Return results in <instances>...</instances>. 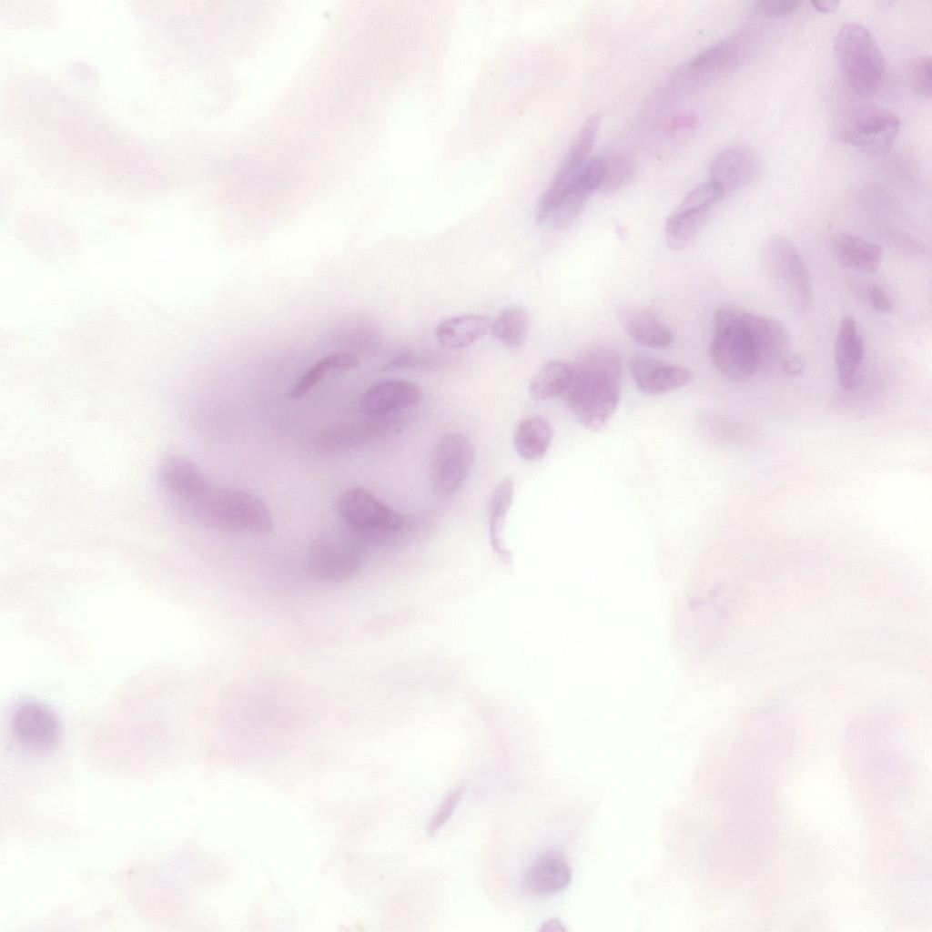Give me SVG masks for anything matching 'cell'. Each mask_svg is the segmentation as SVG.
I'll list each match as a JSON object with an SVG mask.
<instances>
[{"label":"cell","instance_id":"cell-1","mask_svg":"<svg viewBox=\"0 0 932 932\" xmlns=\"http://www.w3.org/2000/svg\"><path fill=\"white\" fill-rule=\"evenodd\" d=\"M571 368L572 380L566 390L568 408L583 428L602 431L620 401L621 358L610 348L593 347L580 354Z\"/></svg>","mask_w":932,"mask_h":932},{"label":"cell","instance_id":"cell-2","mask_svg":"<svg viewBox=\"0 0 932 932\" xmlns=\"http://www.w3.org/2000/svg\"><path fill=\"white\" fill-rule=\"evenodd\" d=\"M177 517L223 531L269 532L270 511L258 496L240 489L212 488L182 509Z\"/></svg>","mask_w":932,"mask_h":932},{"label":"cell","instance_id":"cell-3","mask_svg":"<svg viewBox=\"0 0 932 932\" xmlns=\"http://www.w3.org/2000/svg\"><path fill=\"white\" fill-rule=\"evenodd\" d=\"M834 50L841 74L849 87L860 96L876 93L885 74L882 52L869 31L847 23L837 32Z\"/></svg>","mask_w":932,"mask_h":932},{"label":"cell","instance_id":"cell-4","mask_svg":"<svg viewBox=\"0 0 932 932\" xmlns=\"http://www.w3.org/2000/svg\"><path fill=\"white\" fill-rule=\"evenodd\" d=\"M746 313L734 306H723L714 315L710 356L717 370L732 380H745L758 369Z\"/></svg>","mask_w":932,"mask_h":932},{"label":"cell","instance_id":"cell-5","mask_svg":"<svg viewBox=\"0 0 932 932\" xmlns=\"http://www.w3.org/2000/svg\"><path fill=\"white\" fill-rule=\"evenodd\" d=\"M762 260L769 279L787 306L800 312L812 300V286L805 264L793 242L782 235L770 237L762 248Z\"/></svg>","mask_w":932,"mask_h":932},{"label":"cell","instance_id":"cell-6","mask_svg":"<svg viewBox=\"0 0 932 932\" xmlns=\"http://www.w3.org/2000/svg\"><path fill=\"white\" fill-rule=\"evenodd\" d=\"M900 128L897 115L885 107L862 104L847 108L836 124L839 140L866 154H886L895 142Z\"/></svg>","mask_w":932,"mask_h":932},{"label":"cell","instance_id":"cell-7","mask_svg":"<svg viewBox=\"0 0 932 932\" xmlns=\"http://www.w3.org/2000/svg\"><path fill=\"white\" fill-rule=\"evenodd\" d=\"M602 119L600 113L592 114L582 124L553 177L539 198L534 219L543 223L575 182L582 168L591 158V152Z\"/></svg>","mask_w":932,"mask_h":932},{"label":"cell","instance_id":"cell-8","mask_svg":"<svg viewBox=\"0 0 932 932\" xmlns=\"http://www.w3.org/2000/svg\"><path fill=\"white\" fill-rule=\"evenodd\" d=\"M475 461L472 441L459 432L443 434L436 442L431 461V483L439 495L457 491L469 476Z\"/></svg>","mask_w":932,"mask_h":932},{"label":"cell","instance_id":"cell-9","mask_svg":"<svg viewBox=\"0 0 932 932\" xmlns=\"http://www.w3.org/2000/svg\"><path fill=\"white\" fill-rule=\"evenodd\" d=\"M723 198L721 190L711 181L690 191L665 222L668 246L681 249L689 245L706 222L712 208Z\"/></svg>","mask_w":932,"mask_h":932},{"label":"cell","instance_id":"cell-10","mask_svg":"<svg viewBox=\"0 0 932 932\" xmlns=\"http://www.w3.org/2000/svg\"><path fill=\"white\" fill-rule=\"evenodd\" d=\"M11 730L15 741L35 754L54 750L61 737L57 717L37 702H24L16 706L11 717Z\"/></svg>","mask_w":932,"mask_h":932},{"label":"cell","instance_id":"cell-11","mask_svg":"<svg viewBox=\"0 0 932 932\" xmlns=\"http://www.w3.org/2000/svg\"><path fill=\"white\" fill-rule=\"evenodd\" d=\"M749 48L746 35L730 36L698 54L677 77L691 85L707 83L734 71L745 60Z\"/></svg>","mask_w":932,"mask_h":932},{"label":"cell","instance_id":"cell-12","mask_svg":"<svg viewBox=\"0 0 932 932\" xmlns=\"http://www.w3.org/2000/svg\"><path fill=\"white\" fill-rule=\"evenodd\" d=\"M338 512L346 523L358 531L391 532L403 525L398 512L361 488L344 493L338 502Z\"/></svg>","mask_w":932,"mask_h":932},{"label":"cell","instance_id":"cell-13","mask_svg":"<svg viewBox=\"0 0 932 932\" xmlns=\"http://www.w3.org/2000/svg\"><path fill=\"white\" fill-rule=\"evenodd\" d=\"M361 563L359 551L330 539L316 541L310 548L308 567L310 574L325 582H341L354 576Z\"/></svg>","mask_w":932,"mask_h":932},{"label":"cell","instance_id":"cell-14","mask_svg":"<svg viewBox=\"0 0 932 932\" xmlns=\"http://www.w3.org/2000/svg\"><path fill=\"white\" fill-rule=\"evenodd\" d=\"M760 168V160L755 151L745 146H732L722 149L712 159L709 181L725 196L755 180Z\"/></svg>","mask_w":932,"mask_h":932},{"label":"cell","instance_id":"cell-15","mask_svg":"<svg viewBox=\"0 0 932 932\" xmlns=\"http://www.w3.org/2000/svg\"><path fill=\"white\" fill-rule=\"evenodd\" d=\"M637 388L644 394L657 395L688 385L693 375L689 370L665 364L647 356H635L629 363Z\"/></svg>","mask_w":932,"mask_h":932},{"label":"cell","instance_id":"cell-16","mask_svg":"<svg viewBox=\"0 0 932 932\" xmlns=\"http://www.w3.org/2000/svg\"><path fill=\"white\" fill-rule=\"evenodd\" d=\"M604 175L603 158L591 157L582 168L575 182L551 214L557 230L568 228L576 219L589 196L600 188Z\"/></svg>","mask_w":932,"mask_h":932},{"label":"cell","instance_id":"cell-17","mask_svg":"<svg viewBox=\"0 0 932 932\" xmlns=\"http://www.w3.org/2000/svg\"><path fill=\"white\" fill-rule=\"evenodd\" d=\"M747 326L754 342L758 369L780 363L789 355L790 337L778 320L746 313Z\"/></svg>","mask_w":932,"mask_h":932},{"label":"cell","instance_id":"cell-18","mask_svg":"<svg viewBox=\"0 0 932 932\" xmlns=\"http://www.w3.org/2000/svg\"><path fill=\"white\" fill-rule=\"evenodd\" d=\"M421 397L414 383L404 380H384L369 388L360 401L361 410L370 417L416 405Z\"/></svg>","mask_w":932,"mask_h":932},{"label":"cell","instance_id":"cell-19","mask_svg":"<svg viewBox=\"0 0 932 932\" xmlns=\"http://www.w3.org/2000/svg\"><path fill=\"white\" fill-rule=\"evenodd\" d=\"M571 876V869L564 856L552 848L533 859L524 872L522 882L529 892L544 896L566 887Z\"/></svg>","mask_w":932,"mask_h":932},{"label":"cell","instance_id":"cell-20","mask_svg":"<svg viewBox=\"0 0 932 932\" xmlns=\"http://www.w3.org/2000/svg\"><path fill=\"white\" fill-rule=\"evenodd\" d=\"M864 353V343L854 319L843 317L835 345L838 380L843 390H850L856 387Z\"/></svg>","mask_w":932,"mask_h":932},{"label":"cell","instance_id":"cell-21","mask_svg":"<svg viewBox=\"0 0 932 932\" xmlns=\"http://www.w3.org/2000/svg\"><path fill=\"white\" fill-rule=\"evenodd\" d=\"M618 319L629 337L642 346L665 349L673 342L670 330L646 309L623 305L618 309Z\"/></svg>","mask_w":932,"mask_h":932},{"label":"cell","instance_id":"cell-22","mask_svg":"<svg viewBox=\"0 0 932 932\" xmlns=\"http://www.w3.org/2000/svg\"><path fill=\"white\" fill-rule=\"evenodd\" d=\"M384 429V421L378 419L348 423L320 432L314 443L321 451H343L362 445L380 435Z\"/></svg>","mask_w":932,"mask_h":932},{"label":"cell","instance_id":"cell-23","mask_svg":"<svg viewBox=\"0 0 932 932\" xmlns=\"http://www.w3.org/2000/svg\"><path fill=\"white\" fill-rule=\"evenodd\" d=\"M489 329V319L480 314H461L447 318L436 328V338L441 345L460 350L482 338Z\"/></svg>","mask_w":932,"mask_h":932},{"label":"cell","instance_id":"cell-24","mask_svg":"<svg viewBox=\"0 0 932 932\" xmlns=\"http://www.w3.org/2000/svg\"><path fill=\"white\" fill-rule=\"evenodd\" d=\"M553 438L550 421L540 415L522 420L514 431L513 443L519 456L526 461H538L547 453Z\"/></svg>","mask_w":932,"mask_h":932},{"label":"cell","instance_id":"cell-25","mask_svg":"<svg viewBox=\"0 0 932 932\" xmlns=\"http://www.w3.org/2000/svg\"><path fill=\"white\" fill-rule=\"evenodd\" d=\"M835 252L844 267L866 274L875 273L882 258V249L878 245L847 233L837 237Z\"/></svg>","mask_w":932,"mask_h":932},{"label":"cell","instance_id":"cell-26","mask_svg":"<svg viewBox=\"0 0 932 932\" xmlns=\"http://www.w3.org/2000/svg\"><path fill=\"white\" fill-rule=\"evenodd\" d=\"M514 491L513 479L507 476L495 487L490 499L488 522L491 542L494 549L501 554H506L502 532L513 501Z\"/></svg>","mask_w":932,"mask_h":932},{"label":"cell","instance_id":"cell-27","mask_svg":"<svg viewBox=\"0 0 932 932\" xmlns=\"http://www.w3.org/2000/svg\"><path fill=\"white\" fill-rule=\"evenodd\" d=\"M572 380V368L568 364L551 360L532 378L529 393L535 400H547L566 392Z\"/></svg>","mask_w":932,"mask_h":932},{"label":"cell","instance_id":"cell-28","mask_svg":"<svg viewBox=\"0 0 932 932\" xmlns=\"http://www.w3.org/2000/svg\"><path fill=\"white\" fill-rule=\"evenodd\" d=\"M530 327L527 311L521 307H511L501 311L494 319L491 331L504 346L516 349L524 342Z\"/></svg>","mask_w":932,"mask_h":932},{"label":"cell","instance_id":"cell-29","mask_svg":"<svg viewBox=\"0 0 932 932\" xmlns=\"http://www.w3.org/2000/svg\"><path fill=\"white\" fill-rule=\"evenodd\" d=\"M604 175L599 190L613 193L623 187L631 178L633 168L631 161L622 155H610L603 157Z\"/></svg>","mask_w":932,"mask_h":932},{"label":"cell","instance_id":"cell-30","mask_svg":"<svg viewBox=\"0 0 932 932\" xmlns=\"http://www.w3.org/2000/svg\"><path fill=\"white\" fill-rule=\"evenodd\" d=\"M331 370L326 357L315 362L287 393L289 400L305 396L329 371Z\"/></svg>","mask_w":932,"mask_h":932},{"label":"cell","instance_id":"cell-31","mask_svg":"<svg viewBox=\"0 0 932 932\" xmlns=\"http://www.w3.org/2000/svg\"><path fill=\"white\" fill-rule=\"evenodd\" d=\"M463 791L464 785H460L444 797L429 823L428 832L431 836H434L450 819L463 795Z\"/></svg>","mask_w":932,"mask_h":932},{"label":"cell","instance_id":"cell-32","mask_svg":"<svg viewBox=\"0 0 932 932\" xmlns=\"http://www.w3.org/2000/svg\"><path fill=\"white\" fill-rule=\"evenodd\" d=\"M931 58L925 56L916 60L911 69L912 82L917 91L924 96H931Z\"/></svg>","mask_w":932,"mask_h":932},{"label":"cell","instance_id":"cell-33","mask_svg":"<svg viewBox=\"0 0 932 932\" xmlns=\"http://www.w3.org/2000/svg\"><path fill=\"white\" fill-rule=\"evenodd\" d=\"M802 5L796 0H761L757 2L759 10L770 16H782L795 13Z\"/></svg>","mask_w":932,"mask_h":932},{"label":"cell","instance_id":"cell-34","mask_svg":"<svg viewBox=\"0 0 932 932\" xmlns=\"http://www.w3.org/2000/svg\"><path fill=\"white\" fill-rule=\"evenodd\" d=\"M331 370L346 371L359 365L358 357L350 350H338L325 356Z\"/></svg>","mask_w":932,"mask_h":932},{"label":"cell","instance_id":"cell-35","mask_svg":"<svg viewBox=\"0 0 932 932\" xmlns=\"http://www.w3.org/2000/svg\"><path fill=\"white\" fill-rule=\"evenodd\" d=\"M869 299L873 307L882 313H889L893 309V303L886 291L878 285L873 284L868 289Z\"/></svg>","mask_w":932,"mask_h":932},{"label":"cell","instance_id":"cell-36","mask_svg":"<svg viewBox=\"0 0 932 932\" xmlns=\"http://www.w3.org/2000/svg\"><path fill=\"white\" fill-rule=\"evenodd\" d=\"M805 367V360L800 354H789L782 363L784 371L790 376L801 374Z\"/></svg>","mask_w":932,"mask_h":932},{"label":"cell","instance_id":"cell-37","mask_svg":"<svg viewBox=\"0 0 932 932\" xmlns=\"http://www.w3.org/2000/svg\"><path fill=\"white\" fill-rule=\"evenodd\" d=\"M812 5L815 9L821 13H831L837 9L839 5L838 1H813Z\"/></svg>","mask_w":932,"mask_h":932},{"label":"cell","instance_id":"cell-38","mask_svg":"<svg viewBox=\"0 0 932 932\" xmlns=\"http://www.w3.org/2000/svg\"><path fill=\"white\" fill-rule=\"evenodd\" d=\"M562 930H564V927H562V923L558 919L548 920L540 928V931H551V932H553V931H562Z\"/></svg>","mask_w":932,"mask_h":932}]
</instances>
